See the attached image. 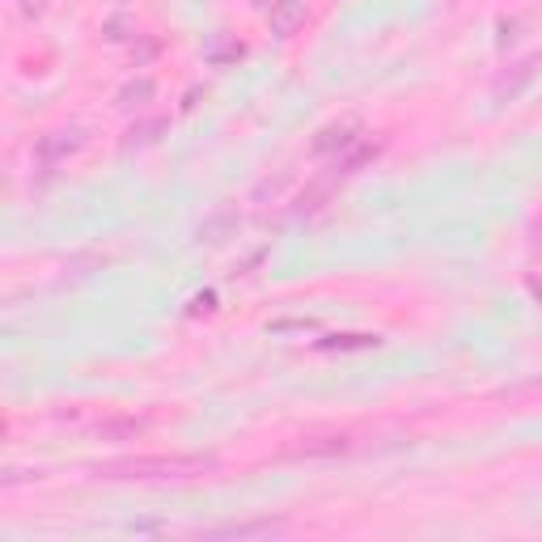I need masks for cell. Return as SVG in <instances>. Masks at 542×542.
<instances>
[{
  "mask_svg": "<svg viewBox=\"0 0 542 542\" xmlns=\"http://www.w3.org/2000/svg\"><path fill=\"white\" fill-rule=\"evenodd\" d=\"M212 471L208 458H123L98 466L102 479H191Z\"/></svg>",
  "mask_w": 542,
  "mask_h": 542,
  "instance_id": "obj_1",
  "label": "cell"
},
{
  "mask_svg": "<svg viewBox=\"0 0 542 542\" xmlns=\"http://www.w3.org/2000/svg\"><path fill=\"white\" fill-rule=\"evenodd\" d=\"M335 454H348V437H310L305 445L288 449V458H335Z\"/></svg>",
  "mask_w": 542,
  "mask_h": 542,
  "instance_id": "obj_2",
  "label": "cell"
},
{
  "mask_svg": "<svg viewBox=\"0 0 542 542\" xmlns=\"http://www.w3.org/2000/svg\"><path fill=\"white\" fill-rule=\"evenodd\" d=\"M301 22H305V0H276V5H271V26H276V34H293Z\"/></svg>",
  "mask_w": 542,
  "mask_h": 542,
  "instance_id": "obj_3",
  "label": "cell"
},
{
  "mask_svg": "<svg viewBox=\"0 0 542 542\" xmlns=\"http://www.w3.org/2000/svg\"><path fill=\"white\" fill-rule=\"evenodd\" d=\"M534 293H538V297H542V280H534Z\"/></svg>",
  "mask_w": 542,
  "mask_h": 542,
  "instance_id": "obj_4",
  "label": "cell"
}]
</instances>
